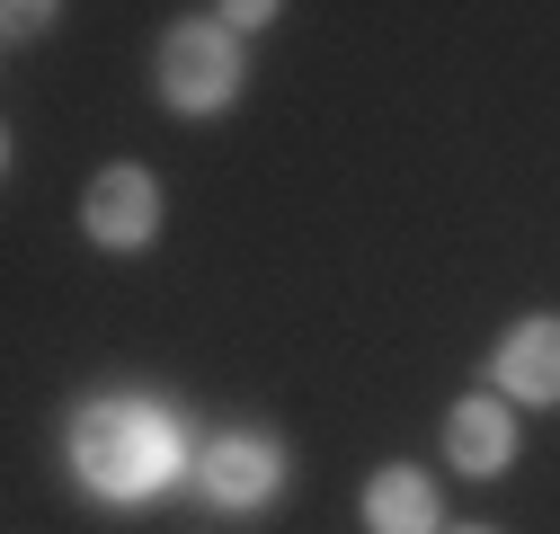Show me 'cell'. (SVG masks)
I'll list each match as a JSON object with an SVG mask.
<instances>
[{"instance_id":"1","label":"cell","mask_w":560,"mask_h":534,"mask_svg":"<svg viewBox=\"0 0 560 534\" xmlns=\"http://www.w3.org/2000/svg\"><path fill=\"white\" fill-rule=\"evenodd\" d=\"M72 473L98 499H152L178 473V419L161 400H90L72 419Z\"/></svg>"},{"instance_id":"2","label":"cell","mask_w":560,"mask_h":534,"mask_svg":"<svg viewBox=\"0 0 560 534\" xmlns=\"http://www.w3.org/2000/svg\"><path fill=\"white\" fill-rule=\"evenodd\" d=\"M276 490H285V445H276V437L232 428V437H214V445L196 454V499H205V508L249 516V508H267Z\"/></svg>"},{"instance_id":"3","label":"cell","mask_w":560,"mask_h":534,"mask_svg":"<svg viewBox=\"0 0 560 534\" xmlns=\"http://www.w3.org/2000/svg\"><path fill=\"white\" fill-rule=\"evenodd\" d=\"M232 90H241V54L223 27H178L161 45V98L178 116H214V107H232Z\"/></svg>"},{"instance_id":"4","label":"cell","mask_w":560,"mask_h":534,"mask_svg":"<svg viewBox=\"0 0 560 534\" xmlns=\"http://www.w3.org/2000/svg\"><path fill=\"white\" fill-rule=\"evenodd\" d=\"M81 232L98 241V249H143L152 232H161V178L152 170H98L90 178V196H81Z\"/></svg>"},{"instance_id":"5","label":"cell","mask_w":560,"mask_h":534,"mask_svg":"<svg viewBox=\"0 0 560 534\" xmlns=\"http://www.w3.org/2000/svg\"><path fill=\"white\" fill-rule=\"evenodd\" d=\"M489 374H499L508 400H560V321L551 312L516 321L499 339V357H489Z\"/></svg>"},{"instance_id":"6","label":"cell","mask_w":560,"mask_h":534,"mask_svg":"<svg viewBox=\"0 0 560 534\" xmlns=\"http://www.w3.org/2000/svg\"><path fill=\"white\" fill-rule=\"evenodd\" d=\"M445 454L463 463V473H508L516 463V419H508V400H489V392H471V400H454V419H445Z\"/></svg>"},{"instance_id":"7","label":"cell","mask_w":560,"mask_h":534,"mask_svg":"<svg viewBox=\"0 0 560 534\" xmlns=\"http://www.w3.org/2000/svg\"><path fill=\"white\" fill-rule=\"evenodd\" d=\"M365 525H374V534H436V481L409 473V463L374 473V481H365Z\"/></svg>"}]
</instances>
